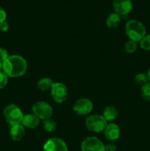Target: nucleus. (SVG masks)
Here are the masks:
<instances>
[{"mask_svg": "<svg viewBox=\"0 0 150 151\" xmlns=\"http://www.w3.org/2000/svg\"><path fill=\"white\" fill-rule=\"evenodd\" d=\"M27 66L25 58L19 55H13L2 62V72L10 78H20L26 72Z\"/></svg>", "mask_w": 150, "mask_h": 151, "instance_id": "1", "label": "nucleus"}, {"mask_svg": "<svg viewBox=\"0 0 150 151\" xmlns=\"http://www.w3.org/2000/svg\"><path fill=\"white\" fill-rule=\"evenodd\" d=\"M125 32L129 40L138 43L146 35V29L142 22L132 19L125 25Z\"/></svg>", "mask_w": 150, "mask_h": 151, "instance_id": "2", "label": "nucleus"}, {"mask_svg": "<svg viewBox=\"0 0 150 151\" xmlns=\"http://www.w3.org/2000/svg\"><path fill=\"white\" fill-rule=\"evenodd\" d=\"M3 114L6 122L10 126L21 123L24 116L21 110L14 104L7 105L3 111Z\"/></svg>", "mask_w": 150, "mask_h": 151, "instance_id": "3", "label": "nucleus"}, {"mask_svg": "<svg viewBox=\"0 0 150 151\" xmlns=\"http://www.w3.org/2000/svg\"><path fill=\"white\" fill-rule=\"evenodd\" d=\"M107 125V122L102 115L94 114L88 116L85 119V126L90 131L94 133H100L104 131Z\"/></svg>", "mask_w": 150, "mask_h": 151, "instance_id": "4", "label": "nucleus"}, {"mask_svg": "<svg viewBox=\"0 0 150 151\" xmlns=\"http://www.w3.org/2000/svg\"><path fill=\"white\" fill-rule=\"evenodd\" d=\"M32 112L40 119H49L53 114V108L50 104L44 101L37 102L32 108Z\"/></svg>", "mask_w": 150, "mask_h": 151, "instance_id": "5", "label": "nucleus"}, {"mask_svg": "<svg viewBox=\"0 0 150 151\" xmlns=\"http://www.w3.org/2000/svg\"><path fill=\"white\" fill-rule=\"evenodd\" d=\"M51 95L57 103H63L68 97V89L66 86L60 82L54 83L51 88Z\"/></svg>", "mask_w": 150, "mask_h": 151, "instance_id": "6", "label": "nucleus"}, {"mask_svg": "<svg viewBox=\"0 0 150 151\" xmlns=\"http://www.w3.org/2000/svg\"><path fill=\"white\" fill-rule=\"evenodd\" d=\"M81 150L82 151H104V145L97 137H89L82 141Z\"/></svg>", "mask_w": 150, "mask_h": 151, "instance_id": "7", "label": "nucleus"}, {"mask_svg": "<svg viewBox=\"0 0 150 151\" xmlns=\"http://www.w3.org/2000/svg\"><path fill=\"white\" fill-rule=\"evenodd\" d=\"M93 108V103L89 99L80 98L74 104L73 111L78 115H87L92 111Z\"/></svg>", "mask_w": 150, "mask_h": 151, "instance_id": "8", "label": "nucleus"}, {"mask_svg": "<svg viewBox=\"0 0 150 151\" xmlns=\"http://www.w3.org/2000/svg\"><path fill=\"white\" fill-rule=\"evenodd\" d=\"M44 151H69L66 142L57 137L50 138L44 145Z\"/></svg>", "mask_w": 150, "mask_h": 151, "instance_id": "9", "label": "nucleus"}, {"mask_svg": "<svg viewBox=\"0 0 150 151\" xmlns=\"http://www.w3.org/2000/svg\"><path fill=\"white\" fill-rule=\"evenodd\" d=\"M113 7L115 13L124 16L132 11L133 4L131 0H113Z\"/></svg>", "mask_w": 150, "mask_h": 151, "instance_id": "10", "label": "nucleus"}, {"mask_svg": "<svg viewBox=\"0 0 150 151\" xmlns=\"http://www.w3.org/2000/svg\"><path fill=\"white\" fill-rule=\"evenodd\" d=\"M104 135L106 139L110 142H116L119 139L121 130L119 125L115 123L107 124L104 130Z\"/></svg>", "mask_w": 150, "mask_h": 151, "instance_id": "11", "label": "nucleus"}, {"mask_svg": "<svg viewBox=\"0 0 150 151\" xmlns=\"http://www.w3.org/2000/svg\"><path fill=\"white\" fill-rule=\"evenodd\" d=\"M39 123L40 119L33 114L24 115L21 124L24 127L30 128V129H34V128H36L39 125Z\"/></svg>", "mask_w": 150, "mask_h": 151, "instance_id": "12", "label": "nucleus"}, {"mask_svg": "<svg viewBox=\"0 0 150 151\" xmlns=\"http://www.w3.org/2000/svg\"><path fill=\"white\" fill-rule=\"evenodd\" d=\"M25 134L24 127L21 124H18L11 126L10 130V136L13 141H20Z\"/></svg>", "mask_w": 150, "mask_h": 151, "instance_id": "13", "label": "nucleus"}, {"mask_svg": "<svg viewBox=\"0 0 150 151\" xmlns=\"http://www.w3.org/2000/svg\"><path fill=\"white\" fill-rule=\"evenodd\" d=\"M118 114H119L118 109L114 106H108L103 111L102 116L107 122H110L116 119Z\"/></svg>", "mask_w": 150, "mask_h": 151, "instance_id": "14", "label": "nucleus"}, {"mask_svg": "<svg viewBox=\"0 0 150 151\" xmlns=\"http://www.w3.org/2000/svg\"><path fill=\"white\" fill-rule=\"evenodd\" d=\"M121 17L116 13H110L107 18L106 24L109 28H116L120 24Z\"/></svg>", "mask_w": 150, "mask_h": 151, "instance_id": "15", "label": "nucleus"}, {"mask_svg": "<svg viewBox=\"0 0 150 151\" xmlns=\"http://www.w3.org/2000/svg\"><path fill=\"white\" fill-rule=\"evenodd\" d=\"M54 82L49 78H43L40 79L37 83V87L41 91H48L51 90Z\"/></svg>", "mask_w": 150, "mask_h": 151, "instance_id": "16", "label": "nucleus"}, {"mask_svg": "<svg viewBox=\"0 0 150 151\" xmlns=\"http://www.w3.org/2000/svg\"><path fill=\"white\" fill-rule=\"evenodd\" d=\"M43 128L47 132H54L57 128V124L54 121H53L52 119H50L49 118V119H44V122H43Z\"/></svg>", "mask_w": 150, "mask_h": 151, "instance_id": "17", "label": "nucleus"}, {"mask_svg": "<svg viewBox=\"0 0 150 151\" xmlns=\"http://www.w3.org/2000/svg\"><path fill=\"white\" fill-rule=\"evenodd\" d=\"M134 81H135V83L136 84L143 86L145 84H146L147 83H149L148 77H147L146 74L138 73L134 78Z\"/></svg>", "mask_w": 150, "mask_h": 151, "instance_id": "18", "label": "nucleus"}, {"mask_svg": "<svg viewBox=\"0 0 150 151\" xmlns=\"http://www.w3.org/2000/svg\"><path fill=\"white\" fill-rule=\"evenodd\" d=\"M137 47H138V43L132 40H129L124 44L125 51L129 54H132L135 52L137 50Z\"/></svg>", "mask_w": 150, "mask_h": 151, "instance_id": "19", "label": "nucleus"}, {"mask_svg": "<svg viewBox=\"0 0 150 151\" xmlns=\"http://www.w3.org/2000/svg\"><path fill=\"white\" fill-rule=\"evenodd\" d=\"M141 97L146 101H150V83L143 86L141 90Z\"/></svg>", "mask_w": 150, "mask_h": 151, "instance_id": "20", "label": "nucleus"}, {"mask_svg": "<svg viewBox=\"0 0 150 151\" xmlns=\"http://www.w3.org/2000/svg\"><path fill=\"white\" fill-rule=\"evenodd\" d=\"M141 48L146 51H150V35H146L140 41Z\"/></svg>", "mask_w": 150, "mask_h": 151, "instance_id": "21", "label": "nucleus"}, {"mask_svg": "<svg viewBox=\"0 0 150 151\" xmlns=\"http://www.w3.org/2000/svg\"><path fill=\"white\" fill-rule=\"evenodd\" d=\"M8 83V76L2 71L0 72V89H2Z\"/></svg>", "mask_w": 150, "mask_h": 151, "instance_id": "22", "label": "nucleus"}, {"mask_svg": "<svg viewBox=\"0 0 150 151\" xmlns=\"http://www.w3.org/2000/svg\"><path fill=\"white\" fill-rule=\"evenodd\" d=\"M10 55H9L7 50L2 47H0V61H4Z\"/></svg>", "mask_w": 150, "mask_h": 151, "instance_id": "23", "label": "nucleus"}, {"mask_svg": "<svg viewBox=\"0 0 150 151\" xmlns=\"http://www.w3.org/2000/svg\"><path fill=\"white\" fill-rule=\"evenodd\" d=\"M6 19H7V13L2 7H0V24L5 22Z\"/></svg>", "mask_w": 150, "mask_h": 151, "instance_id": "24", "label": "nucleus"}, {"mask_svg": "<svg viewBox=\"0 0 150 151\" xmlns=\"http://www.w3.org/2000/svg\"><path fill=\"white\" fill-rule=\"evenodd\" d=\"M104 151H117V147L113 144H107L104 145Z\"/></svg>", "mask_w": 150, "mask_h": 151, "instance_id": "25", "label": "nucleus"}, {"mask_svg": "<svg viewBox=\"0 0 150 151\" xmlns=\"http://www.w3.org/2000/svg\"><path fill=\"white\" fill-rule=\"evenodd\" d=\"M9 29V24L7 22H4L0 24V31L1 32H7Z\"/></svg>", "mask_w": 150, "mask_h": 151, "instance_id": "26", "label": "nucleus"}, {"mask_svg": "<svg viewBox=\"0 0 150 151\" xmlns=\"http://www.w3.org/2000/svg\"><path fill=\"white\" fill-rule=\"evenodd\" d=\"M147 77H148V80H149V82L150 83V68L149 69L148 72H147Z\"/></svg>", "mask_w": 150, "mask_h": 151, "instance_id": "27", "label": "nucleus"}, {"mask_svg": "<svg viewBox=\"0 0 150 151\" xmlns=\"http://www.w3.org/2000/svg\"><path fill=\"white\" fill-rule=\"evenodd\" d=\"M2 70V62L0 61V72H1Z\"/></svg>", "mask_w": 150, "mask_h": 151, "instance_id": "28", "label": "nucleus"}]
</instances>
